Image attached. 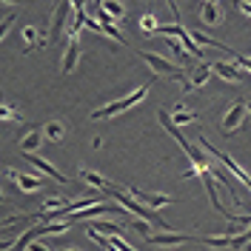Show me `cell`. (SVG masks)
Returning <instances> with one entry per match:
<instances>
[{
  "mask_svg": "<svg viewBox=\"0 0 251 251\" xmlns=\"http://www.w3.org/2000/svg\"><path fill=\"white\" fill-rule=\"evenodd\" d=\"M149 89H151V83H140L137 89H131L126 97L114 100V103L103 106V109H94V111H92V120H109V117H117V114H123V111L134 109L137 103H143V100L149 97Z\"/></svg>",
  "mask_w": 251,
  "mask_h": 251,
  "instance_id": "cell-1",
  "label": "cell"
},
{
  "mask_svg": "<svg viewBox=\"0 0 251 251\" xmlns=\"http://www.w3.org/2000/svg\"><path fill=\"white\" fill-rule=\"evenodd\" d=\"M200 243L208 246V249H217V251H243V249H251V237L246 234V231H240V234H211V237H203Z\"/></svg>",
  "mask_w": 251,
  "mask_h": 251,
  "instance_id": "cell-2",
  "label": "cell"
},
{
  "mask_svg": "<svg viewBox=\"0 0 251 251\" xmlns=\"http://www.w3.org/2000/svg\"><path fill=\"white\" fill-rule=\"evenodd\" d=\"M197 143L203 146V149L208 151V154H214V157H217L220 163H223V169H228V174H234L237 180H243V186L249 188V194H251V174L246 172V169H243L240 163H237L234 157H228L226 151H220V149H214V146H211V143L205 140V137H197Z\"/></svg>",
  "mask_w": 251,
  "mask_h": 251,
  "instance_id": "cell-3",
  "label": "cell"
},
{
  "mask_svg": "<svg viewBox=\"0 0 251 251\" xmlns=\"http://www.w3.org/2000/svg\"><path fill=\"white\" fill-rule=\"evenodd\" d=\"M246 109H249V100H234V103H231V109L223 114L220 131H223V134H234L237 128L246 123Z\"/></svg>",
  "mask_w": 251,
  "mask_h": 251,
  "instance_id": "cell-4",
  "label": "cell"
},
{
  "mask_svg": "<svg viewBox=\"0 0 251 251\" xmlns=\"http://www.w3.org/2000/svg\"><path fill=\"white\" fill-rule=\"evenodd\" d=\"M140 60L154 72V75H169V77H177V80H186V75L174 66L172 60H166V57H160V54H149V51H140Z\"/></svg>",
  "mask_w": 251,
  "mask_h": 251,
  "instance_id": "cell-5",
  "label": "cell"
},
{
  "mask_svg": "<svg viewBox=\"0 0 251 251\" xmlns=\"http://www.w3.org/2000/svg\"><path fill=\"white\" fill-rule=\"evenodd\" d=\"M6 177L17 186L20 194H34V191H40V188H43V177L23 174V172H17V169H12V166H6Z\"/></svg>",
  "mask_w": 251,
  "mask_h": 251,
  "instance_id": "cell-6",
  "label": "cell"
},
{
  "mask_svg": "<svg viewBox=\"0 0 251 251\" xmlns=\"http://www.w3.org/2000/svg\"><path fill=\"white\" fill-rule=\"evenodd\" d=\"M126 191H128V194H131V197H134V200H137L140 205H146L149 211L166 208V205H172L174 200H177V197H172V194H149V191H140V188H134V186L126 188Z\"/></svg>",
  "mask_w": 251,
  "mask_h": 251,
  "instance_id": "cell-7",
  "label": "cell"
},
{
  "mask_svg": "<svg viewBox=\"0 0 251 251\" xmlns=\"http://www.w3.org/2000/svg\"><path fill=\"white\" fill-rule=\"evenodd\" d=\"M69 12H75V3H54L51 23H49V40H60V31L69 20Z\"/></svg>",
  "mask_w": 251,
  "mask_h": 251,
  "instance_id": "cell-8",
  "label": "cell"
},
{
  "mask_svg": "<svg viewBox=\"0 0 251 251\" xmlns=\"http://www.w3.org/2000/svg\"><path fill=\"white\" fill-rule=\"evenodd\" d=\"M80 60H83V46H80V37H69V40H66V51H63L60 72H63V75H72V72L80 66Z\"/></svg>",
  "mask_w": 251,
  "mask_h": 251,
  "instance_id": "cell-9",
  "label": "cell"
},
{
  "mask_svg": "<svg viewBox=\"0 0 251 251\" xmlns=\"http://www.w3.org/2000/svg\"><path fill=\"white\" fill-rule=\"evenodd\" d=\"M211 63H197L194 69H191V75H188L186 80H183V92H194V89H200V86H205L208 80H211Z\"/></svg>",
  "mask_w": 251,
  "mask_h": 251,
  "instance_id": "cell-10",
  "label": "cell"
},
{
  "mask_svg": "<svg viewBox=\"0 0 251 251\" xmlns=\"http://www.w3.org/2000/svg\"><path fill=\"white\" fill-rule=\"evenodd\" d=\"M46 140V134H43V126H29V131L17 140V149L23 151V154H34L37 149H40V143Z\"/></svg>",
  "mask_w": 251,
  "mask_h": 251,
  "instance_id": "cell-11",
  "label": "cell"
},
{
  "mask_svg": "<svg viewBox=\"0 0 251 251\" xmlns=\"http://www.w3.org/2000/svg\"><path fill=\"white\" fill-rule=\"evenodd\" d=\"M211 72L217 75L220 80H226V83H246L243 80V69L240 66H234V63H228V60H214L211 63Z\"/></svg>",
  "mask_w": 251,
  "mask_h": 251,
  "instance_id": "cell-12",
  "label": "cell"
},
{
  "mask_svg": "<svg viewBox=\"0 0 251 251\" xmlns=\"http://www.w3.org/2000/svg\"><path fill=\"white\" fill-rule=\"evenodd\" d=\"M80 180H86V183H89V186L94 188V191H103V194H114V183H109V180H106V177H103V174H97V172H92V169H86V166H80Z\"/></svg>",
  "mask_w": 251,
  "mask_h": 251,
  "instance_id": "cell-13",
  "label": "cell"
},
{
  "mask_svg": "<svg viewBox=\"0 0 251 251\" xmlns=\"http://www.w3.org/2000/svg\"><path fill=\"white\" fill-rule=\"evenodd\" d=\"M23 157L29 160V163L34 166V169H37V172H43V174H46V177L57 180V183H69V177H66V174H63L60 169H57V166H51V163H49L46 157H40V154H23Z\"/></svg>",
  "mask_w": 251,
  "mask_h": 251,
  "instance_id": "cell-14",
  "label": "cell"
},
{
  "mask_svg": "<svg viewBox=\"0 0 251 251\" xmlns=\"http://www.w3.org/2000/svg\"><path fill=\"white\" fill-rule=\"evenodd\" d=\"M20 40H23V51H26V54L49 43V37L37 29V26H23V31H20Z\"/></svg>",
  "mask_w": 251,
  "mask_h": 251,
  "instance_id": "cell-15",
  "label": "cell"
},
{
  "mask_svg": "<svg viewBox=\"0 0 251 251\" xmlns=\"http://www.w3.org/2000/svg\"><path fill=\"white\" fill-rule=\"evenodd\" d=\"M197 12H200V20H203L205 26H220L223 23V6L214 3V0H203L200 6H197Z\"/></svg>",
  "mask_w": 251,
  "mask_h": 251,
  "instance_id": "cell-16",
  "label": "cell"
},
{
  "mask_svg": "<svg viewBox=\"0 0 251 251\" xmlns=\"http://www.w3.org/2000/svg\"><path fill=\"white\" fill-rule=\"evenodd\" d=\"M149 243H151V246H163V249H169V246H186V243H191V237L188 234H177V231H154V234L149 237Z\"/></svg>",
  "mask_w": 251,
  "mask_h": 251,
  "instance_id": "cell-17",
  "label": "cell"
},
{
  "mask_svg": "<svg viewBox=\"0 0 251 251\" xmlns=\"http://www.w3.org/2000/svg\"><path fill=\"white\" fill-rule=\"evenodd\" d=\"M43 134H46L49 143H63L66 140V134H69V126H66V120H46L43 123Z\"/></svg>",
  "mask_w": 251,
  "mask_h": 251,
  "instance_id": "cell-18",
  "label": "cell"
},
{
  "mask_svg": "<svg viewBox=\"0 0 251 251\" xmlns=\"http://www.w3.org/2000/svg\"><path fill=\"white\" fill-rule=\"evenodd\" d=\"M172 123L177 126V128H183V126H194V123H200V117L194 114V111H188L183 103H177L172 111Z\"/></svg>",
  "mask_w": 251,
  "mask_h": 251,
  "instance_id": "cell-19",
  "label": "cell"
},
{
  "mask_svg": "<svg viewBox=\"0 0 251 251\" xmlns=\"http://www.w3.org/2000/svg\"><path fill=\"white\" fill-rule=\"evenodd\" d=\"M89 226H92L94 231L106 234V237H123V226H120V223H109V220H92Z\"/></svg>",
  "mask_w": 251,
  "mask_h": 251,
  "instance_id": "cell-20",
  "label": "cell"
},
{
  "mask_svg": "<svg viewBox=\"0 0 251 251\" xmlns=\"http://www.w3.org/2000/svg\"><path fill=\"white\" fill-rule=\"evenodd\" d=\"M34 240H40V223H37L34 228H29V231H23V234L17 237V243H15V249L12 251H26Z\"/></svg>",
  "mask_w": 251,
  "mask_h": 251,
  "instance_id": "cell-21",
  "label": "cell"
},
{
  "mask_svg": "<svg viewBox=\"0 0 251 251\" xmlns=\"http://www.w3.org/2000/svg\"><path fill=\"white\" fill-rule=\"evenodd\" d=\"M166 43H169V49H172V54H174V60H177V63H183V66H186V63L194 60L186 49H183V43H180L177 37H166Z\"/></svg>",
  "mask_w": 251,
  "mask_h": 251,
  "instance_id": "cell-22",
  "label": "cell"
},
{
  "mask_svg": "<svg viewBox=\"0 0 251 251\" xmlns=\"http://www.w3.org/2000/svg\"><path fill=\"white\" fill-rule=\"evenodd\" d=\"M140 31L143 34H154V31H160V23H157V17L151 15V12L140 15Z\"/></svg>",
  "mask_w": 251,
  "mask_h": 251,
  "instance_id": "cell-23",
  "label": "cell"
},
{
  "mask_svg": "<svg viewBox=\"0 0 251 251\" xmlns=\"http://www.w3.org/2000/svg\"><path fill=\"white\" fill-rule=\"evenodd\" d=\"M0 117H3L6 123H9V120H15V123H23V114H20V111H17L15 106L9 103V100H6V103L0 106Z\"/></svg>",
  "mask_w": 251,
  "mask_h": 251,
  "instance_id": "cell-24",
  "label": "cell"
},
{
  "mask_svg": "<svg viewBox=\"0 0 251 251\" xmlns=\"http://www.w3.org/2000/svg\"><path fill=\"white\" fill-rule=\"evenodd\" d=\"M100 6H103V9H106L111 17H114V23H117V20L126 15V6H123V3H111V0H106V3H100Z\"/></svg>",
  "mask_w": 251,
  "mask_h": 251,
  "instance_id": "cell-25",
  "label": "cell"
},
{
  "mask_svg": "<svg viewBox=\"0 0 251 251\" xmlns=\"http://www.w3.org/2000/svg\"><path fill=\"white\" fill-rule=\"evenodd\" d=\"M234 63L240 66V69H246V72H251V57H243V54H234Z\"/></svg>",
  "mask_w": 251,
  "mask_h": 251,
  "instance_id": "cell-26",
  "label": "cell"
},
{
  "mask_svg": "<svg viewBox=\"0 0 251 251\" xmlns=\"http://www.w3.org/2000/svg\"><path fill=\"white\" fill-rule=\"evenodd\" d=\"M29 251H51V249H49V243H43V240H34L29 246Z\"/></svg>",
  "mask_w": 251,
  "mask_h": 251,
  "instance_id": "cell-27",
  "label": "cell"
},
{
  "mask_svg": "<svg viewBox=\"0 0 251 251\" xmlns=\"http://www.w3.org/2000/svg\"><path fill=\"white\" fill-rule=\"evenodd\" d=\"M237 9H240L246 17H251V3H249V0H240V3H237Z\"/></svg>",
  "mask_w": 251,
  "mask_h": 251,
  "instance_id": "cell-28",
  "label": "cell"
},
{
  "mask_svg": "<svg viewBox=\"0 0 251 251\" xmlns=\"http://www.w3.org/2000/svg\"><path fill=\"white\" fill-rule=\"evenodd\" d=\"M17 15H6L3 17V29H0V34H3V37H6V31H9V26H12V20H15Z\"/></svg>",
  "mask_w": 251,
  "mask_h": 251,
  "instance_id": "cell-29",
  "label": "cell"
},
{
  "mask_svg": "<svg viewBox=\"0 0 251 251\" xmlns=\"http://www.w3.org/2000/svg\"><path fill=\"white\" fill-rule=\"evenodd\" d=\"M57 251H80V249H75V246H60Z\"/></svg>",
  "mask_w": 251,
  "mask_h": 251,
  "instance_id": "cell-30",
  "label": "cell"
},
{
  "mask_svg": "<svg viewBox=\"0 0 251 251\" xmlns=\"http://www.w3.org/2000/svg\"><path fill=\"white\" fill-rule=\"evenodd\" d=\"M249 111H251V100H249Z\"/></svg>",
  "mask_w": 251,
  "mask_h": 251,
  "instance_id": "cell-31",
  "label": "cell"
},
{
  "mask_svg": "<svg viewBox=\"0 0 251 251\" xmlns=\"http://www.w3.org/2000/svg\"><path fill=\"white\" fill-rule=\"evenodd\" d=\"M106 251H114V249H111V246H109V249H106Z\"/></svg>",
  "mask_w": 251,
  "mask_h": 251,
  "instance_id": "cell-32",
  "label": "cell"
}]
</instances>
